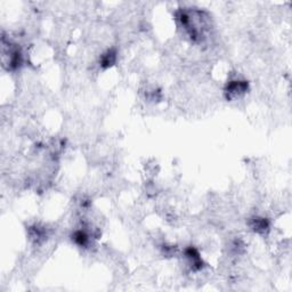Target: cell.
<instances>
[{
  "instance_id": "5b68a950",
  "label": "cell",
  "mask_w": 292,
  "mask_h": 292,
  "mask_svg": "<svg viewBox=\"0 0 292 292\" xmlns=\"http://www.w3.org/2000/svg\"><path fill=\"white\" fill-rule=\"evenodd\" d=\"M72 241L80 248H87L91 243V235L84 230H78L72 235Z\"/></svg>"
},
{
  "instance_id": "3957f363",
  "label": "cell",
  "mask_w": 292,
  "mask_h": 292,
  "mask_svg": "<svg viewBox=\"0 0 292 292\" xmlns=\"http://www.w3.org/2000/svg\"><path fill=\"white\" fill-rule=\"evenodd\" d=\"M184 257L187 261V265L190 266V268L192 271H200L203 266V261H202V258L200 256L199 251L195 248H187L184 251Z\"/></svg>"
},
{
  "instance_id": "277c9868",
  "label": "cell",
  "mask_w": 292,
  "mask_h": 292,
  "mask_svg": "<svg viewBox=\"0 0 292 292\" xmlns=\"http://www.w3.org/2000/svg\"><path fill=\"white\" fill-rule=\"evenodd\" d=\"M249 226L257 234H266L269 231V222L264 217H252L249 222Z\"/></svg>"
},
{
  "instance_id": "8992f818",
  "label": "cell",
  "mask_w": 292,
  "mask_h": 292,
  "mask_svg": "<svg viewBox=\"0 0 292 292\" xmlns=\"http://www.w3.org/2000/svg\"><path fill=\"white\" fill-rule=\"evenodd\" d=\"M115 62H117V51L114 49L106 50L99 58V64L100 66H103L104 69L111 67Z\"/></svg>"
},
{
  "instance_id": "7a4b0ae2",
  "label": "cell",
  "mask_w": 292,
  "mask_h": 292,
  "mask_svg": "<svg viewBox=\"0 0 292 292\" xmlns=\"http://www.w3.org/2000/svg\"><path fill=\"white\" fill-rule=\"evenodd\" d=\"M249 85L248 81L244 80H232L227 84L225 88V95L227 99H235L239 98L240 96L244 95L248 91Z\"/></svg>"
},
{
  "instance_id": "6da1fadb",
  "label": "cell",
  "mask_w": 292,
  "mask_h": 292,
  "mask_svg": "<svg viewBox=\"0 0 292 292\" xmlns=\"http://www.w3.org/2000/svg\"><path fill=\"white\" fill-rule=\"evenodd\" d=\"M22 61H23V56H22V51L18 47L9 45L8 51L2 49L3 65H6L8 70L18 69L22 65Z\"/></svg>"
}]
</instances>
